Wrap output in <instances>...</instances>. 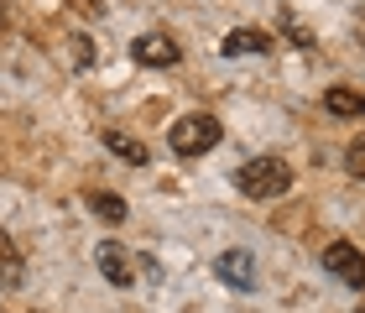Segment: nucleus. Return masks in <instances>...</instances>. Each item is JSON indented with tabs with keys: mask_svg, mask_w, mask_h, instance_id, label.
Returning a JSON list of instances; mask_svg holds the SVG:
<instances>
[{
	"mask_svg": "<svg viewBox=\"0 0 365 313\" xmlns=\"http://www.w3.org/2000/svg\"><path fill=\"white\" fill-rule=\"evenodd\" d=\"M235 188L245 199H282V193L292 188V168L282 157H251V162H240Z\"/></svg>",
	"mask_w": 365,
	"mask_h": 313,
	"instance_id": "nucleus-1",
	"label": "nucleus"
},
{
	"mask_svg": "<svg viewBox=\"0 0 365 313\" xmlns=\"http://www.w3.org/2000/svg\"><path fill=\"white\" fill-rule=\"evenodd\" d=\"M220 120L214 115H182V120H173V130H168V146L178 157H204V152H214L220 146Z\"/></svg>",
	"mask_w": 365,
	"mask_h": 313,
	"instance_id": "nucleus-2",
	"label": "nucleus"
},
{
	"mask_svg": "<svg viewBox=\"0 0 365 313\" xmlns=\"http://www.w3.org/2000/svg\"><path fill=\"white\" fill-rule=\"evenodd\" d=\"M319 261H324V272L339 277L344 287H365V251H360V245H350V240H329Z\"/></svg>",
	"mask_w": 365,
	"mask_h": 313,
	"instance_id": "nucleus-3",
	"label": "nucleus"
},
{
	"mask_svg": "<svg viewBox=\"0 0 365 313\" xmlns=\"http://www.w3.org/2000/svg\"><path fill=\"white\" fill-rule=\"evenodd\" d=\"M94 267L105 272V282H110V287H136V267H130V251H125L120 240H99Z\"/></svg>",
	"mask_w": 365,
	"mask_h": 313,
	"instance_id": "nucleus-4",
	"label": "nucleus"
},
{
	"mask_svg": "<svg viewBox=\"0 0 365 313\" xmlns=\"http://www.w3.org/2000/svg\"><path fill=\"white\" fill-rule=\"evenodd\" d=\"M130 58H136L141 68H173L182 53H178V42L168 37V31H146V37L130 42Z\"/></svg>",
	"mask_w": 365,
	"mask_h": 313,
	"instance_id": "nucleus-5",
	"label": "nucleus"
},
{
	"mask_svg": "<svg viewBox=\"0 0 365 313\" xmlns=\"http://www.w3.org/2000/svg\"><path fill=\"white\" fill-rule=\"evenodd\" d=\"M214 272H220L225 287L235 292H256V256L251 251H225L220 261H214Z\"/></svg>",
	"mask_w": 365,
	"mask_h": 313,
	"instance_id": "nucleus-6",
	"label": "nucleus"
},
{
	"mask_svg": "<svg viewBox=\"0 0 365 313\" xmlns=\"http://www.w3.org/2000/svg\"><path fill=\"white\" fill-rule=\"evenodd\" d=\"M220 53H225V58H251V53H272V37H267V31H256V26H240V31H230V37L220 42Z\"/></svg>",
	"mask_w": 365,
	"mask_h": 313,
	"instance_id": "nucleus-7",
	"label": "nucleus"
},
{
	"mask_svg": "<svg viewBox=\"0 0 365 313\" xmlns=\"http://www.w3.org/2000/svg\"><path fill=\"white\" fill-rule=\"evenodd\" d=\"M324 110L334 115V120H360V115H365V94H360V89L334 84V89L324 94Z\"/></svg>",
	"mask_w": 365,
	"mask_h": 313,
	"instance_id": "nucleus-8",
	"label": "nucleus"
},
{
	"mask_svg": "<svg viewBox=\"0 0 365 313\" xmlns=\"http://www.w3.org/2000/svg\"><path fill=\"white\" fill-rule=\"evenodd\" d=\"M99 141H105L120 162H130V168H146V162H152V152H146V146H141L136 136H125V130H105Z\"/></svg>",
	"mask_w": 365,
	"mask_h": 313,
	"instance_id": "nucleus-9",
	"label": "nucleus"
},
{
	"mask_svg": "<svg viewBox=\"0 0 365 313\" xmlns=\"http://www.w3.org/2000/svg\"><path fill=\"white\" fill-rule=\"evenodd\" d=\"M21 277H26V261L16 251V240L0 230V287H21Z\"/></svg>",
	"mask_w": 365,
	"mask_h": 313,
	"instance_id": "nucleus-10",
	"label": "nucleus"
},
{
	"mask_svg": "<svg viewBox=\"0 0 365 313\" xmlns=\"http://www.w3.org/2000/svg\"><path fill=\"white\" fill-rule=\"evenodd\" d=\"M89 209H94L105 225H120V220H125V199H120V193H89Z\"/></svg>",
	"mask_w": 365,
	"mask_h": 313,
	"instance_id": "nucleus-11",
	"label": "nucleus"
},
{
	"mask_svg": "<svg viewBox=\"0 0 365 313\" xmlns=\"http://www.w3.org/2000/svg\"><path fill=\"white\" fill-rule=\"evenodd\" d=\"M344 168H350L355 178H365V136H360V141L350 146V152H344Z\"/></svg>",
	"mask_w": 365,
	"mask_h": 313,
	"instance_id": "nucleus-12",
	"label": "nucleus"
},
{
	"mask_svg": "<svg viewBox=\"0 0 365 313\" xmlns=\"http://www.w3.org/2000/svg\"><path fill=\"white\" fill-rule=\"evenodd\" d=\"M360 313H365V308H360Z\"/></svg>",
	"mask_w": 365,
	"mask_h": 313,
	"instance_id": "nucleus-13",
	"label": "nucleus"
}]
</instances>
